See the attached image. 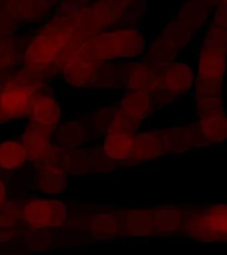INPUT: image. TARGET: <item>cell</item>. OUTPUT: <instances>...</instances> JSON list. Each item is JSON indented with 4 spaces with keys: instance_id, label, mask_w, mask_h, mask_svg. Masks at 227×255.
<instances>
[{
    "instance_id": "cell-1",
    "label": "cell",
    "mask_w": 227,
    "mask_h": 255,
    "mask_svg": "<svg viewBox=\"0 0 227 255\" xmlns=\"http://www.w3.org/2000/svg\"><path fill=\"white\" fill-rule=\"evenodd\" d=\"M75 10L68 6H59L55 13L41 25L24 52L25 72L52 75L51 69L56 57L68 43L76 28L73 22Z\"/></svg>"
},
{
    "instance_id": "cell-2",
    "label": "cell",
    "mask_w": 227,
    "mask_h": 255,
    "mask_svg": "<svg viewBox=\"0 0 227 255\" xmlns=\"http://www.w3.org/2000/svg\"><path fill=\"white\" fill-rule=\"evenodd\" d=\"M148 41L140 27L118 26L88 40L76 57L94 63L137 60L146 52Z\"/></svg>"
},
{
    "instance_id": "cell-3",
    "label": "cell",
    "mask_w": 227,
    "mask_h": 255,
    "mask_svg": "<svg viewBox=\"0 0 227 255\" xmlns=\"http://www.w3.org/2000/svg\"><path fill=\"white\" fill-rule=\"evenodd\" d=\"M181 229L188 238L204 243H225L227 239V206L212 204L183 217Z\"/></svg>"
},
{
    "instance_id": "cell-4",
    "label": "cell",
    "mask_w": 227,
    "mask_h": 255,
    "mask_svg": "<svg viewBox=\"0 0 227 255\" xmlns=\"http://www.w3.org/2000/svg\"><path fill=\"white\" fill-rule=\"evenodd\" d=\"M68 221V207L63 200L54 198H36L22 205L21 222L36 231L63 227Z\"/></svg>"
},
{
    "instance_id": "cell-5",
    "label": "cell",
    "mask_w": 227,
    "mask_h": 255,
    "mask_svg": "<svg viewBox=\"0 0 227 255\" xmlns=\"http://www.w3.org/2000/svg\"><path fill=\"white\" fill-rule=\"evenodd\" d=\"M161 68L141 58L119 62V89L149 93L161 86Z\"/></svg>"
},
{
    "instance_id": "cell-6",
    "label": "cell",
    "mask_w": 227,
    "mask_h": 255,
    "mask_svg": "<svg viewBox=\"0 0 227 255\" xmlns=\"http://www.w3.org/2000/svg\"><path fill=\"white\" fill-rule=\"evenodd\" d=\"M44 92L38 84H12L0 92V109L4 121H20L28 118L36 94Z\"/></svg>"
},
{
    "instance_id": "cell-7",
    "label": "cell",
    "mask_w": 227,
    "mask_h": 255,
    "mask_svg": "<svg viewBox=\"0 0 227 255\" xmlns=\"http://www.w3.org/2000/svg\"><path fill=\"white\" fill-rule=\"evenodd\" d=\"M227 51V44L201 40L197 51L196 78L224 84Z\"/></svg>"
},
{
    "instance_id": "cell-8",
    "label": "cell",
    "mask_w": 227,
    "mask_h": 255,
    "mask_svg": "<svg viewBox=\"0 0 227 255\" xmlns=\"http://www.w3.org/2000/svg\"><path fill=\"white\" fill-rule=\"evenodd\" d=\"M53 133L54 130L49 128L28 122L20 137L27 152L28 162L36 166L50 162L55 146Z\"/></svg>"
},
{
    "instance_id": "cell-9",
    "label": "cell",
    "mask_w": 227,
    "mask_h": 255,
    "mask_svg": "<svg viewBox=\"0 0 227 255\" xmlns=\"http://www.w3.org/2000/svg\"><path fill=\"white\" fill-rule=\"evenodd\" d=\"M116 108L119 114L139 128L157 110L155 101L149 93L131 90H123Z\"/></svg>"
},
{
    "instance_id": "cell-10",
    "label": "cell",
    "mask_w": 227,
    "mask_h": 255,
    "mask_svg": "<svg viewBox=\"0 0 227 255\" xmlns=\"http://www.w3.org/2000/svg\"><path fill=\"white\" fill-rule=\"evenodd\" d=\"M195 80V69L185 60L177 59L161 68L162 86L177 99L192 92Z\"/></svg>"
},
{
    "instance_id": "cell-11",
    "label": "cell",
    "mask_w": 227,
    "mask_h": 255,
    "mask_svg": "<svg viewBox=\"0 0 227 255\" xmlns=\"http://www.w3.org/2000/svg\"><path fill=\"white\" fill-rule=\"evenodd\" d=\"M62 106L55 94L46 91L36 94L28 116L30 123L55 130L62 121Z\"/></svg>"
},
{
    "instance_id": "cell-12",
    "label": "cell",
    "mask_w": 227,
    "mask_h": 255,
    "mask_svg": "<svg viewBox=\"0 0 227 255\" xmlns=\"http://www.w3.org/2000/svg\"><path fill=\"white\" fill-rule=\"evenodd\" d=\"M50 162L61 167L70 177L91 173V150L87 145L74 149L54 146Z\"/></svg>"
},
{
    "instance_id": "cell-13",
    "label": "cell",
    "mask_w": 227,
    "mask_h": 255,
    "mask_svg": "<svg viewBox=\"0 0 227 255\" xmlns=\"http://www.w3.org/2000/svg\"><path fill=\"white\" fill-rule=\"evenodd\" d=\"M90 121L81 119L61 121L53 133V142L64 149H74L87 145L92 140Z\"/></svg>"
},
{
    "instance_id": "cell-14",
    "label": "cell",
    "mask_w": 227,
    "mask_h": 255,
    "mask_svg": "<svg viewBox=\"0 0 227 255\" xmlns=\"http://www.w3.org/2000/svg\"><path fill=\"white\" fill-rule=\"evenodd\" d=\"M164 155L163 129H152L136 133L129 162L147 163Z\"/></svg>"
},
{
    "instance_id": "cell-15",
    "label": "cell",
    "mask_w": 227,
    "mask_h": 255,
    "mask_svg": "<svg viewBox=\"0 0 227 255\" xmlns=\"http://www.w3.org/2000/svg\"><path fill=\"white\" fill-rule=\"evenodd\" d=\"M98 65L76 57L64 66L59 75L68 87L76 91H86L92 89Z\"/></svg>"
},
{
    "instance_id": "cell-16",
    "label": "cell",
    "mask_w": 227,
    "mask_h": 255,
    "mask_svg": "<svg viewBox=\"0 0 227 255\" xmlns=\"http://www.w3.org/2000/svg\"><path fill=\"white\" fill-rule=\"evenodd\" d=\"M196 124L208 146L226 143L227 119L224 108L197 115Z\"/></svg>"
},
{
    "instance_id": "cell-17",
    "label": "cell",
    "mask_w": 227,
    "mask_h": 255,
    "mask_svg": "<svg viewBox=\"0 0 227 255\" xmlns=\"http://www.w3.org/2000/svg\"><path fill=\"white\" fill-rule=\"evenodd\" d=\"M36 186L44 195L58 196L64 193L68 186V176L61 167L52 162L37 165Z\"/></svg>"
},
{
    "instance_id": "cell-18",
    "label": "cell",
    "mask_w": 227,
    "mask_h": 255,
    "mask_svg": "<svg viewBox=\"0 0 227 255\" xmlns=\"http://www.w3.org/2000/svg\"><path fill=\"white\" fill-rule=\"evenodd\" d=\"M212 10L198 0H187L181 4L174 19L196 36L204 31L212 15Z\"/></svg>"
},
{
    "instance_id": "cell-19",
    "label": "cell",
    "mask_w": 227,
    "mask_h": 255,
    "mask_svg": "<svg viewBox=\"0 0 227 255\" xmlns=\"http://www.w3.org/2000/svg\"><path fill=\"white\" fill-rule=\"evenodd\" d=\"M134 135L122 132H108L101 137L100 147L116 163H127L131 159Z\"/></svg>"
},
{
    "instance_id": "cell-20",
    "label": "cell",
    "mask_w": 227,
    "mask_h": 255,
    "mask_svg": "<svg viewBox=\"0 0 227 255\" xmlns=\"http://www.w3.org/2000/svg\"><path fill=\"white\" fill-rule=\"evenodd\" d=\"M180 51L171 41L158 34L148 41L146 52L141 59L152 66L163 68L179 58Z\"/></svg>"
},
{
    "instance_id": "cell-21",
    "label": "cell",
    "mask_w": 227,
    "mask_h": 255,
    "mask_svg": "<svg viewBox=\"0 0 227 255\" xmlns=\"http://www.w3.org/2000/svg\"><path fill=\"white\" fill-rule=\"evenodd\" d=\"M165 155H180L194 150L192 124H180L163 129Z\"/></svg>"
},
{
    "instance_id": "cell-22",
    "label": "cell",
    "mask_w": 227,
    "mask_h": 255,
    "mask_svg": "<svg viewBox=\"0 0 227 255\" xmlns=\"http://www.w3.org/2000/svg\"><path fill=\"white\" fill-rule=\"evenodd\" d=\"M182 212L174 206H163L152 210V235H170L181 229Z\"/></svg>"
},
{
    "instance_id": "cell-23",
    "label": "cell",
    "mask_w": 227,
    "mask_h": 255,
    "mask_svg": "<svg viewBox=\"0 0 227 255\" xmlns=\"http://www.w3.org/2000/svg\"><path fill=\"white\" fill-rule=\"evenodd\" d=\"M122 230V224L111 213H99L92 218L89 235L93 241L108 242L116 239Z\"/></svg>"
},
{
    "instance_id": "cell-24",
    "label": "cell",
    "mask_w": 227,
    "mask_h": 255,
    "mask_svg": "<svg viewBox=\"0 0 227 255\" xmlns=\"http://www.w3.org/2000/svg\"><path fill=\"white\" fill-rule=\"evenodd\" d=\"M27 162V152L20 140L4 139L0 142V169L17 171Z\"/></svg>"
},
{
    "instance_id": "cell-25",
    "label": "cell",
    "mask_w": 227,
    "mask_h": 255,
    "mask_svg": "<svg viewBox=\"0 0 227 255\" xmlns=\"http://www.w3.org/2000/svg\"><path fill=\"white\" fill-rule=\"evenodd\" d=\"M124 234L132 238H146L152 235V210L134 208L125 213Z\"/></svg>"
},
{
    "instance_id": "cell-26",
    "label": "cell",
    "mask_w": 227,
    "mask_h": 255,
    "mask_svg": "<svg viewBox=\"0 0 227 255\" xmlns=\"http://www.w3.org/2000/svg\"><path fill=\"white\" fill-rule=\"evenodd\" d=\"M92 88L101 90L119 89V62H100L96 69Z\"/></svg>"
},
{
    "instance_id": "cell-27",
    "label": "cell",
    "mask_w": 227,
    "mask_h": 255,
    "mask_svg": "<svg viewBox=\"0 0 227 255\" xmlns=\"http://www.w3.org/2000/svg\"><path fill=\"white\" fill-rule=\"evenodd\" d=\"M160 34L171 41L180 52L189 47L195 37L191 32L183 28L174 18L164 26Z\"/></svg>"
},
{
    "instance_id": "cell-28",
    "label": "cell",
    "mask_w": 227,
    "mask_h": 255,
    "mask_svg": "<svg viewBox=\"0 0 227 255\" xmlns=\"http://www.w3.org/2000/svg\"><path fill=\"white\" fill-rule=\"evenodd\" d=\"M116 107H105L99 108L93 113L91 118V126L97 136L102 137L108 133L112 122L116 116Z\"/></svg>"
},
{
    "instance_id": "cell-29",
    "label": "cell",
    "mask_w": 227,
    "mask_h": 255,
    "mask_svg": "<svg viewBox=\"0 0 227 255\" xmlns=\"http://www.w3.org/2000/svg\"><path fill=\"white\" fill-rule=\"evenodd\" d=\"M91 150V173L108 174L115 171L117 163L104 152L100 144L90 147Z\"/></svg>"
},
{
    "instance_id": "cell-30",
    "label": "cell",
    "mask_w": 227,
    "mask_h": 255,
    "mask_svg": "<svg viewBox=\"0 0 227 255\" xmlns=\"http://www.w3.org/2000/svg\"><path fill=\"white\" fill-rule=\"evenodd\" d=\"M0 228H12L17 222L21 221V206H8V202L2 209H0Z\"/></svg>"
},
{
    "instance_id": "cell-31",
    "label": "cell",
    "mask_w": 227,
    "mask_h": 255,
    "mask_svg": "<svg viewBox=\"0 0 227 255\" xmlns=\"http://www.w3.org/2000/svg\"><path fill=\"white\" fill-rule=\"evenodd\" d=\"M224 96H205L194 99L196 116L204 112L213 111L224 108Z\"/></svg>"
},
{
    "instance_id": "cell-32",
    "label": "cell",
    "mask_w": 227,
    "mask_h": 255,
    "mask_svg": "<svg viewBox=\"0 0 227 255\" xmlns=\"http://www.w3.org/2000/svg\"><path fill=\"white\" fill-rule=\"evenodd\" d=\"M8 188L4 180L0 178V208L4 207L8 202Z\"/></svg>"
},
{
    "instance_id": "cell-33",
    "label": "cell",
    "mask_w": 227,
    "mask_h": 255,
    "mask_svg": "<svg viewBox=\"0 0 227 255\" xmlns=\"http://www.w3.org/2000/svg\"><path fill=\"white\" fill-rule=\"evenodd\" d=\"M198 1L212 10L220 4H227V1H224V0H198Z\"/></svg>"
},
{
    "instance_id": "cell-34",
    "label": "cell",
    "mask_w": 227,
    "mask_h": 255,
    "mask_svg": "<svg viewBox=\"0 0 227 255\" xmlns=\"http://www.w3.org/2000/svg\"><path fill=\"white\" fill-rule=\"evenodd\" d=\"M68 1L78 5V6H81V7H84V6H87L91 4L93 0H68Z\"/></svg>"
},
{
    "instance_id": "cell-35",
    "label": "cell",
    "mask_w": 227,
    "mask_h": 255,
    "mask_svg": "<svg viewBox=\"0 0 227 255\" xmlns=\"http://www.w3.org/2000/svg\"><path fill=\"white\" fill-rule=\"evenodd\" d=\"M46 1L49 2V3H51V4L56 5L57 4H60V3H61L63 0H46Z\"/></svg>"
},
{
    "instance_id": "cell-36",
    "label": "cell",
    "mask_w": 227,
    "mask_h": 255,
    "mask_svg": "<svg viewBox=\"0 0 227 255\" xmlns=\"http://www.w3.org/2000/svg\"><path fill=\"white\" fill-rule=\"evenodd\" d=\"M4 120H3V116H2V113H1V109H0V123H3Z\"/></svg>"
},
{
    "instance_id": "cell-37",
    "label": "cell",
    "mask_w": 227,
    "mask_h": 255,
    "mask_svg": "<svg viewBox=\"0 0 227 255\" xmlns=\"http://www.w3.org/2000/svg\"><path fill=\"white\" fill-rule=\"evenodd\" d=\"M224 1H227V0H224Z\"/></svg>"
}]
</instances>
